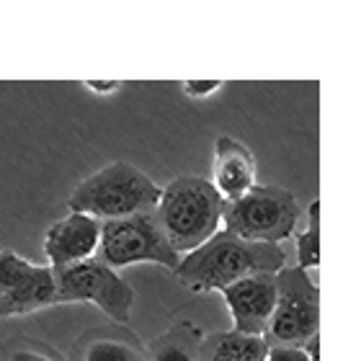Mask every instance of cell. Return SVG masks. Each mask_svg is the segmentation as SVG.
Here are the masks:
<instances>
[{
    "instance_id": "cell-1",
    "label": "cell",
    "mask_w": 343,
    "mask_h": 361,
    "mask_svg": "<svg viewBox=\"0 0 343 361\" xmlns=\"http://www.w3.org/2000/svg\"><path fill=\"white\" fill-rule=\"evenodd\" d=\"M287 266L282 245L240 240L235 235L215 233L204 245L186 253L176 266V279L191 292H222L253 274H276Z\"/></svg>"
},
{
    "instance_id": "cell-2",
    "label": "cell",
    "mask_w": 343,
    "mask_h": 361,
    "mask_svg": "<svg viewBox=\"0 0 343 361\" xmlns=\"http://www.w3.org/2000/svg\"><path fill=\"white\" fill-rule=\"evenodd\" d=\"M222 196L202 176H179L160 191L155 217L176 253H191L219 233Z\"/></svg>"
},
{
    "instance_id": "cell-3",
    "label": "cell",
    "mask_w": 343,
    "mask_h": 361,
    "mask_svg": "<svg viewBox=\"0 0 343 361\" xmlns=\"http://www.w3.org/2000/svg\"><path fill=\"white\" fill-rule=\"evenodd\" d=\"M160 191L155 180L129 166L124 160L109 163L101 171L90 173L75 188L68 199L70 212L88 214L93 219H121L140 212H152L160 202Z\"/></svg>"
},
{
    "instance_id": "cell-4",
    "label": "cell",
    "mask_w": 343,
    "mask_h": 361,
    "mask_svg": "<svg viewBox=\"0 0 343 361\" xmlns=\"http://www.w3.org/2000/svg\"><path fill=\"white\" fill-rule=\"evenodd\" d=\"M297 222L299 204L287 188L253 186L222 207L224 233L240 240L279 245L294 233Z\"/></svg>"
},
{
    "instance_id": "cell-5",
    "label": "cell",
    "mask_w": 343,
    "mask_h": 361,
    "mask_svg": "<svg viewBox=\"0 0 343 361\" xmlns=\"http://www.w3.org/2000/svg\"><path fill=\"white\" fill-rule=\"evenodd\" d=\"M96 256V261H101L114 271L132 264H142V261L176 271L181 261L179 253L171 248V243L165 238L160 222H157L155 209L101 222Z\"/></svg>"
},
{
    "instance_id": "cell-6",
    "label": "cell",
    "mask_w": 343,
    "mask_h": 361,
    "mask_svg": "<svg viewBox=\"0 0 343 361\" xmlns=\"http://www.w3.org/2000/svg\"><path fill=\"white\" fill-rule=\"evenodd\" d=\"M276 305L269 331V346H302L320 328V289L299 266H284L274 274Z\"/></svg>"
},
{
    "instance_id": "cell-7",
    "label": "cell",
    "mask_w": 343,
    "mask_h": 361,
    "mask_svg": "<svg viewBox=\"0 0 343 361\" xmlns=\"http://www.w3.org/2000/svg\"><path fill=\"white\" fill-rule=\"evenodd\" d=\"M54 294H57V305L93 302L114 323L127 325L132 320L135 289L116 271L104 266L96 258L54 271Z\"/></svg>"
},
{
    "instance_id": "cell-8",
    "label": "cell",
    "mask_w": 343,
    "mask_h": 361,
    "mask_svg": "<svg viewBox=\"0 0 343 361\" xmlns=\"http://www.w3.org/2000/svg\"><path fill=\"white\" fill-rule=\"evenodd\" d=\"M57 305L54 271L0 248V320Z\"/></svg>"
},
{
    "instance_id": "cell-9",
    "label": "cell",
    "mask_w": 343,
    "mask_h": 361,
    "mask_svg": "<svg viewBox=\"0 0 343 361\" xmlns=\"http://www.w3.org/2000/svg\"><path fill=\"white\" fill-rule=\"evenodd\" d=\"M222 297L230 307L232 328L246 336H266L276 305L274 274H253L222 289Z\"/></svg>"
},
{
    "instance_id": "cell-10",
    "label": "cell",
    "mask_w": 343,
    "mask_h": 361,
    "mask_svg": "<svg viewBox=\"0 0 343 361\" xmlns=\"http://www.w3.org/2000/svg\"><path fill=\"white\" fill-rule=\"evenodd\" d=\"M98 238H101V222L88 214L70 212L68 217L52 222L44 235V253L49 269L57 271L90 261L98 250Z\"/></svg>"
},
{
    "instance_id": "cell-11",
    "label": "cell",
    "mask_w": 343,
    "mask_h": 361,
    "mask_svg": "<svg viewBox=\"0 0 343 361\" xmlns=\"http://www.w3.org/2000/svg\"><path fill=\"white\" fill-rule=\"evenodd\" d=\"M222 202H232L255 186V158L246 145L222 135L215 140V166L212 180Z\"/></svg>"
},
{
    "instance_id": "cell-12",
    "label": "cell",
    "mask_w": 343,
    "mask_h": 361,
    "mask_svg": "<svg viewBox=\"0 0 343 361\" xmlns=\"http://www.w3.org/2000/svg\"><path fill=\"white\" fill-rule=\"evenodd\" d=\"M73 361H148V354L127 328H90L73 343Z\"/></svg>"
},
{
    "instance_id": "cell-13",
    "label": "cell",
    "mask_w": 343,
    "mask_h": 361,
    "mask_svg": "<svg viewBox=\"0 0 343 361\" xmlns=\"http://www.w3.org/2000/svg\"><path fill=\"white\" fill-rule=\"evenodd\" d=\"M269 348V341L263 336H246L235 331L215 333L202 341L199 361H266Z\"/></svg>"
},
{
    "instance_id": "cell-14",
    "label": "cell",
    "mask_w": 343,
    "mask_h": 361,
    "mask_svg": "<svg viewBox=\"0 0 343 361\" xmlns=\"http://www.w3.org/2000/svg\"><path fill=\"white\" fill-rule=\"evenodd\" d=\"M202 331L191 323L173 325L145 348L148 361H199V346H202Z\"/></svg>"
},
{
    "instance_id": "cell-15",
    "label": "cell",
    "mask_w": 343,
    "mask_h": 361,
    "mask_svg": "<svg viewBox=\"0 0 343 361\" xmlns=\"http://www.w3.org/2000/svg\"><path fill=\"white\" fill-rule=\"evenodd\" d=\"M320 264V202L315 199L307 209V230L297 238V266L318 269Z\"/></svg>"
},
{
    "instance_id": "cell-16",
    "label": "cell",
    "mask_w": 343,
    "mask_h": 361,
    "mask_svg": "<svg viewBox=\"0 0 343 361\" xmlns=\"http://www.w3.org/2000/svg\"><path fill=\"white\" fill-rule=\"evenodd\" d=\"M0 361H65L52 346L31 336H13L0 346Z\"/></svg>"
},
{
    "instance_id": "cell-17",
    "label": "cell",
    "mask_w": 343,
    "mask_h": 361,
    "mask_svg": "<svg viewBox=\"0 0 343 361\" xmlns=\"http://www.w3.org/2000/svg\"><path fill=\"white\" fill-rule=\"evenodd\" d=\"M219 88H222V80H186V83L181 85V90H183L188 98H194V101L212 96V93Z\"/></svg>"
},
{
    "instance_id": "cell-18",
    "label": "cell",
    "mask_w": 343,
    "mask_h": 361,
    "mask_svg": "<svg viewBox=\"0 0 343 361\" xmlns=\"http://www.w3.org/2000/svg\"><path fill=\"white\" fill-rule=\"evenodd\" d=\"M266 361H310L299 346H271Z\"/></svg>"
},
{
    "instance_id": "cell-19",
    "label": "cell",
    "mask_w": 343,
    "mask_h": 361,
    "mask_svg": "<svg viewBox=\"0 0 343 361\" xmlns=\"http://www.w3.org/2000/svg\"><path fill=\"white\" fill-rule=\"evenodd\" d=\"M85 88L106 96V93H116L121 88V83H116V80H85Z\"/></svg>"
},
{
    "instance_id": "cell-20",
    "label": "cell",
    "mask_w": 343,
    "mask_h": 361,
    "mask_svg": "<svg viewBox=\"0 0 343 361\" xmlns=\"http://www.w3.org/2000/svg\"><path fill=\"white\" fill-rule=\"evenodd\" d=\"M302 351H305V356L310 361H320V333H315V336H310V338L302 343Z\"/></svg>"
}]
</instances>
